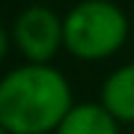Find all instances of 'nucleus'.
Wrapping results in <instances>:
<instances>
[{
  "mask_svg": "<svg viewBox=\"0 0 134 134\" xmlns=\"http://www.w3.org/2000/svg\"><path fill=\"white\" fill-rule=\"evenodd\" d=\"M74 104L69 77L52 63H22L0 77V126L11 134H55Z\"/></svg>",
  "mask_w": 134,
  "mask_h": 134,
  "instance_id": "obj_1",
  "label": "nucleus"
},
{
  "mask_svg": "<svg viewBox=\"0 0 134 134\" xmlns=\"http://www.w3.org/2000/svg\"><path fill=\"white\" fill-rule=\"evenodd\" d=\"M129 16L112 0H80L63 14V49L82 63L118 55L129 41Z\"/></svg>",
  "mask_w": 134,
  "mask_h": 134,
  "instance_id": "obj_2",
  "label": "nucleus"
},
{
  "mask_svg": "<svg viewBox=\"0 0 134 134\" xmlns=\"http://www.w3.org/2000/svg\"><path fill=\"white\" fill-rule=\"evenodd\" d=\"M11 47L25 63L47 66L63 52V16L47 3H30L11 22Z\"/></svg>",
  "mask_w": 134,
  "mask_h": 134,
  "instance_id": "obj_3",
  "label": "nucleus"
},
{
  "mask_svg": "<svg viewBox=\"0 0 134 134\" xmlns=\"http://www.w3.org/2000/svg\"><path fill=\"white\" fill-rule=\"evenodd\" d=\"M99 104L120 126H134V63H123L104 77L99 90Z\"/></svg>",
  "mask_w": 134,
  "mask_h": 134,
  "instance_id": "obj_4",
  "label": "nucleus"
},
{
  "mask_svg": "<svg viewBox=\"0 0 134 134\" xmlns=\"http://www.w3.org/2000/svg\"><path fill=\"white\" fill-rule=\"evenodd\" d=\"M55 134H123L120 123L99 101H80L60 120Z\"/></svg>",
  "mask_w": 134,
  "mask_h": 134,
  "instance_id": "obj_5",
  "label": "nucleus"
},
{
  "mask_svg": "<svg viewBox=\"0 0 134 134\" xmlns=\"http://www.w3.org/2000/svg\"><path fill=\"white\" fill-rule=\"evenodd\" d=\"M11 49H14V47H11V33L0 25V63L5 60V55H8Z\"/></svg>",
  "mask_w": 134,
  "mask_h": 134,
  "instance_id": "obj_6",
  "label": "nucleus"
},
{
  "mask_svg": "<svg viewBox=\"0 0 134 134\" xmlns=\"http://www.w3.org/2000/svg\"><path fill=\"white\" fill-rule=\"evenodd\" d=\"M36 3H47V5H49V3H55V0H36Z\"/></svg>",
  "mask_w": 134,
  "mask_h": 134,
  "instance_id": "obj_7",
  "label": "nucleus"
},
{
  "mask_svg": "<svg viewBox=\"0 0 134 134\" xmlns=\"http://www.w3.org/2000/svg\"><path fill=\"white\" fill-rule=\"evenodd\" d=\"M0 134H11V131H5V129H3V126H0Z\"/></svg>",
  "mask_w": 134,
  "mask_h": 134,
  "instance_id": "obj_8",
  "label": "nucleus"
},
{
  "mask_svg": "<svg viewBox=\"0 0 134 134\" xmlns=\"http://www.w3.org/2000/svg\"><path fill=\"white\" fill-rule=\"evenodd\" d=\"M129 134H134V126H131V129H129Z\"/></svg>",
  "mask_w": 134,
  "mask_h": 134,
  "instance_id": "obj_9",
  "label": "nucleus"
}]
</instances>
